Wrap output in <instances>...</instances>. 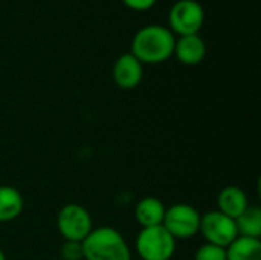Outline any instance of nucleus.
I'll return each instance as SVG.
<instances>
[{
	"mask_svg": "<svg viewBox=\"0 0 261 260\" xmlns=\"http://www.w3.org/2000/svg\"><path fill=\"white\" fill-rule=\"evenodd\" d=\"M176 37L171 29L150 25L139 29L132 41V52L142 64H159L174 54Z\"/></svg>",
	"mask_w": 261,
	"mask_h": 260,
	"instance_id": "obj_1",
	"label": "nucleus"
},
{
	"mask_svg": "<svg viewBox=\"0 0 261 260\" xmlns=\"http://www.w3.org/2000/svg\"><path fill=\"white\" fill-rule=\"evenodd\" d=\"M81 245L86 260H132L127 241L112 227L93 228Z\"/></svg>",
	"mask_w": 261,
	"mask_h": 260,
	"instance_id": "obj_2",
	"label": "nucleus"
},
{
	"mask_svg": "<svg viewBox=\"0 0 261 260\" xmlns=\"http://www.w3.org/2000/svg\"><path fill=\"white\" fill-rule=\"evenodd\" d=\"M136 251L142 260H171L176 253V239L164 225L142 228L136 238Z\"/></svg>",
	"mask_w": 261,
	"mask_h": 260,
	"instance_id": "obj_3",
	"label": "nucleus"
},
{
	"mask_svg": "<svg viewBox=\"0 0 261 260\" xmlns=\"http://www.w3.org/2000/svg\"><path fill=\"white\" fill-rule=\"evenodd\" d=\"M57 228L64 241L83 242L93 230V221L83 205L67 204L58 211Z\"/></svg>",
	"mask_w": 261,
	"mask_h": 260,
	"instance_id": "obj_4",
	"label": "nucleus"
},
{
	"mask_svg": "<svg viewBox=\"0 0 261 260\" xmlns=\"http://www.w3.org/2000/svg\"><path fill=\"white\" fill-rule=\"evenodd\" d=\"M200 218V213L193 205L174 204L165 210L162 225L176 241H185L199 234Z\"/></svg>",
	"mask_w": 261,
	"mask_h": 260,
	"instance_id": "obj_5",
	"label": "nucleus"
},
{
	"mask_svg": "<svg viewBox=\"0 0 261 260\" xmlns=\"http://www.w3.org/2000/svg\"><path fill=\"white\" fill-rule=\"evenodd\" d=\"M171 32L182 35L197 34L205 21V9L197 0H179L170 9Z\"/></svg>",
	"mask_w": 261,
	"mask_h": 260,
	"instance_id": "obj_6",
	"label": "nucleus"
},
{
	"mask_svg": "<svg viewBox=\"0 0 261 260\" xmlns=\"http://www.w3.org/2000/svg\"><path fill=\"white\" fill-rule=\"evenodd\" d=\"M199 233H202L206 244H213L222 248L229 247L239 238L236 221L220 213L219 210L208 211L200 218Z\"/></svg>",
	"mask_w": 261,
	"mask_h": 260,
	"instance_id": "obj_7",
	"label": "nucleus"
},
{
	"mask_svg": "<svg viewBox=\"0 0 261 260\" xmlns=\"http://www.w3.org/2000/svg\"><path fill=\"white\" fill-rule=\"evenodd\" d=\"M144 77L142 63L130 52L122 54L113 64V81L124 90H132L139 86Z\"/></svg>",
	"mask_w": 261,
	"mask_h": 260,
	"instance_id": "obj_8",
	"label": "nucleus"
},
{
	"mask_svg": "<svg viewBox=\"0 0 261 260\" xmlns=\"http://www.w3.org/2000/svg\"><path fill=\"white\" fill-rule=\"evenodd\" d=\"M174 54L182 64L196 66L203 61L206 55V44L199 34L182 35L179 40H176Z\"/></svg>",
	"mask_w": 261,
	"mask_h": 260,
	"instance_id": "obj_9",
	"label": "nucleus"
},
{
	"mask_svg": "<svg viewBox=\"0 0 261 260\" xmlns=\"http://www.w3.org/2000/svg\"><path fill=\"white\" fill-rule=\"evenodd\" d=\"M217 210L223 215H226L231 219H237L248 207V196L246 193L237 187V185H228L222 188V192L217 196Z\"/></svg>",
	"mask_w": 261,
	"mask_h": 260,
	"instance_id": "obj_10",
	"label": "nucleus"
},
{
	"mask_svg": "<svg viewBox=\"0 0 261 260\" xmlns=\"http://www.w3.org/2000/svg\"><path fill=\"white\" fill-rule=\"evenodd\" d=\"M165 210L167 207L164 205L161 199L154 196H145L136 204L135 218H136V222L142 228L158 227V225H162L164 222Z\"/></svg>",
	"mask_w": 261,
	"mask_h": 260,
	"instance_id": "obj_11",
	"label": "nucleus"
},
{
	"mask_svg": "<svg viewBox=\"0 0 261 260\" xmlns=\"http://www.w3.org/2000/svg\"><path fill=\"white\" fill-rule=\"evenodd\" d=\"M24 207L21 193L11 185H0V224L17 219Z\"/></svg>",
	"mask_w": 261,
	"mask_h": 260,
	"instance_id": "obj_12",
	"label": "nucleus"
},
{
	"mask_svg": "<svg viewBox=\"0 0 261 260\" xmlns=\"http://www.w3.org/2000/svg\"><path fill=\"white\" fill-rule=\"evenodd\" d=\"M226 260H261V241L239 236L226 247Z\"/></svg>",
	"mask_w": 261,
	"mask_h": 260,
	"instance_id": "obj_13",
	"label": "nucleus"
},
{
	"mask_svg": "<svg viewBox=\"0 0 261 260\" xmlns=\"http://www.w3.org/2000/svg\"><path fill=\"white\" fill-rule=\"evenodd\" d=\"M236 227L239 236L243 238H252L260 239L261 238V210L260 207H248L237 219Z\"/></svg>",
	"mask_w": 261,
	"mask_h": 260,
	"instance_id": "obj_14",
	"label": "nucleus"
},
{
	"mask_svg": "<svg viewBox=\"0 0 261 260\" xmlns=\"http://www.w3.org/2000/svg\"><path fill=\"white\" fill-rule=\"evenodd\" d=\"M194 260H226V248L203 244L194 254Z\"/></svg>",
	"mask_w": 261,
	"mask_h": 260,
	"instance_id": "obj_15",
	"label": "nucleus"
},
{
	"mask_svg": "<svg viewBox=\"0 0 261 260\" xmlns=\"http://www.w3.org/2000/svg\"><path fill=\"white\" fill-rule=\"evenodd\" d=\"M61 260H81L83 257V245L81 242H72V241H64L61 247Z\"/></svg>",
	"mask_w": 261,
	"mask_h": 260,
	"instance_id": "obj_16",
	"label": "nucleus"
},
{
	"mask_svg": "<svg viewBox=\"0 0 261 260\" xmlns=\"http://www.w3.org/2000/svg\"><path fill=\"white\" fill-rule=\"evenodd\" d=\"M125 6H128L133 11H148L154 6L158 0H122Z\"/></svg>",
	"mask_w": 261,
	"mask_h": 260,
	"instance_id": "obj_17",
	"label": "nucleus"
},
{
	"mask_svg": "<svg viewBox=\"0 0 261 260\" xmlns=\"http://www.w3.org/2000/svg\"><path fill=\"white\" fill-rule=\"evenodd\" d=\"M0 260H6V257H5V253L0 250Z\"/></svg>",
	"mask_w": 261,
	"mask_h": 260,
	"instance_id": "obj_18",
	"label": "nucleus"
},
{
	"mask_svg": "<svg viewBox=\"0 0 261 260\" xmlns=\"http://www.w3.org/2000/svg\"><path fill=\"white\" fill-rule=\"evenodd\" d=\"M52 260H61V259H52Z\"/></svg>",
	"mask_w": 261,
	"mask_h": 260,
	"instance_id": "obj_19",
	"label": "nucleus"
}]
</instances>
